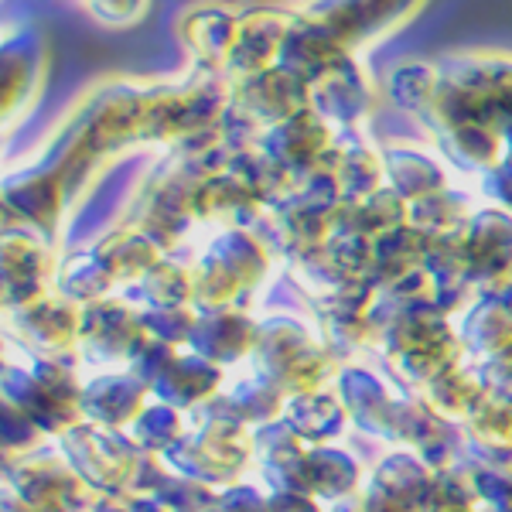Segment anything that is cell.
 Listing matches in <instances>:
<instances>
[{
	"label": "cell",
	"instance_id": "277c9868",
	"mask_svg": "<svg viewBox=\"0 0 512 512\" xmlns=\"http://www.w3.org/2000/svg\"><path fill=\"white\" fill-rule=\"evenodd\" d=\"M291 424L301 431V437H335L338 427L345 424V407L338 396H321V393H304L301 400H294Z\"/></svg>",
	"mask_w": 512,
	"mask_h": 512
},
{
	"label": "cell",
	"instance_id": "6da1fadb",
	"mask_svg": "<svg viewBox=\"0 0 512 512\" xmlns=\"http://www.w3.org/2000/svg\"><path fill=\"white\" fill-rule=\"evenodd\" d=\"M315 82L318 86L311 96H315L318 110L325 113V117H332L338 123L359 120L362 106H366V86H362V76H359V69H355L352 55L332 65V69Z\"/></svg>",
	"mask_w": 512,
	"mask_h": 512
},
{
	"label": "cell",
	"instance_id": "3957f363",
	"mask_svg": "<svg viewBox=\"0 0 512 512\" xmlns=\"http://www.w3.org/2000/svg\"><path fill=\"white\" fill-rule=\"evenodd\" d=\"M301 475H304V489L308 492H325L342 499L345 492L359 482V465L352 461V454L338 451V448H318L311 454H301Z\"/></svg>",
	"mask_w": 512,
	"mask_h": 512
},
{
	"label": "cell",
	"instance_id": "7a4b0ae2",
	"mask_svg": "<svg viewBox=\"0 0 512 512\" xmlns=\"http://www.w3.org/2000/svg\"><path fill=\"white\" fill-rule=\"evenodd\" d=\"M383 171L393 181V192L400 198H431L444 192V168L427 154L414 151V147H393L383 158Z\"/></svg>",
	"mask_w": 512,
	"mask_h": 512
}]
</instances>
